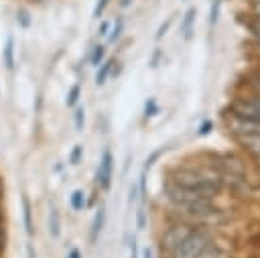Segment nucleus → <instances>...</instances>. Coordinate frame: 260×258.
<instances>
[{"mask_svg":"<svg viewBox=\"0 0 260 258\" xmlns=\"http://www.w3.org/2000/svg\"><path fill=\"white\" fill-rule=\"evenodd\" d=\"M211 130H213V122H211V120H203V122L197 126V136H207Z\"/></svg>","mask_w":260,"mask_h":258,"instance_id":"obj_21","label":"nucleus"},{"mask_svg":"<svg viewBox=\"0 0 260 258\" xmlns=\"http://www.w3.org/2000/svg\"><path fill=\"white\" fill-rule=\"evenodd\" d=\"M156 114H158V104H156L154 98H150V100L144 104V118L148 120V118H152V116H156Z\"/></svg>","mask_w":260,"mask_h":258,"instance_id":"obj_18","label":"nucleus"},{"mask_svg":"<svg viewBox=\"0 0 260 258\" xmlns=\"http://www.w3.org/2000/svg\"><path fill=\"white\" fill-rule=\"evenodd\" d=\"M110 28H112V22H110V20H102V22H100V28H98V35H100V37H108Z\"/></svg>","mask_w":260,"mask_h":258,"instance_id":"obj_27","label":"nucleus"},{"mask_svg":"<svg viewBox=\"0 0 260 258\" xmlns=\"http://www.w3.org/2000/svg\"><path fill=\"white\" fill-rule=\"evenodd\" d=\"M250 8H252V16H260V0H252Z\"/></svg>","mask_w":260,"mask_h":258,"instance_id":"obj_29","label":"nucleus"},{"mask_svg":"<svg viewBox=\"0 0 260 258\" xmlns=\"http://www.w3.org/2000/svg\"><path fill=\"white\" fill-rule=\"evenodd\" d=\"M112 171H114V156L106 148L104 154H102V160L98 165V173H95V185L100 189H104V191L110 189V185H112Z\"/></svg>","mask_w":260,"mask_h":258,"instance_id":"obj_5","label":"nucleus"},{"mask_svg":"<svg viewBox=\"0 0 260 258\" xmlns=\"http://www.w3.org/2000/svg\"><path fill=\"white\" fill-rule=\"evenodd\" d=\"M22 217H24V230H26V234L32 236L35 234V228H32V211H30V201H28L26 195L22 197Z\"/></svg>","mask_w":260,"mask_h":258,"instance_id":"obj_11","label":"nucleus"},{"mask_svg":"<svg viewBox=\"0 0 260 258\" xmlns=\"http://www.w3.org/2000/svg\"><path fill=\"white\" fill-rule=\"evenodd\" d=\"M142 258H154V256H152V250H150L148 246L142 250Z\"/></svg>","mask_w":260,"mask_h":258,"instance_id":"obj_32","label":"nucleus"},{"mask_svg":"<svg viewBox=\"0 0 260 258\" xmlns=\"http://www.w3.org/2000/svg\"><path fill=\"white\" fill-rule=\"evenodd\" d=\"M215 238L213 230H207L203 225H195V230L171 252H167L162 258H197L201 250Z\"/></svg>","mask_w":260,"mask_h":258,"instance_id":"obj_2","label":"nucleus"},{"mask_svg":"<svg viewBox=\"0 0 260 258\" xmlns=\"http://www.w3.org/2000/svg\"><path fill=\"white\" fill-rule=\"evenodd\" d=\"M108 2H110V0H98V4H95V8H93V18H98V20L102 18V14H104Z\"/></svg>","mask_w":260,"mask_h":258,"instance_id":"obj_24","label":"nucleus"},{"mask_svg":"<svg viewBox=\"0 0 260 258\" xmlns=\"http://www.w3.org/2000/svg\"><path fill=\"white\" fill-rule=\"evenodd\" d=\"M69 205L73 211H83L85 205H87V199H85V191L83 189H75L69 197Z\"/></svg>","mask_w":260,"mask_h":258,"instance_id":"obj_10","label":"nucleus"},{"mask_svg":"<svg viewBox=\"0 0 260 258\" xmlns=\"http://www.w3.org/2000/svg\"><path fill=\"white\" fill-rule=\"evenodd\" d=\"M136 228L140 232L146 230V209L144 207H138V211H136Z\"/></svg>","mask_w":260,"mask_h":258,"instance_id":"obj_20","label":"nucleus"},{"mask_svg":"<svg viewBox=\"0 0 260 258\" xmlns=\"http://www.w3.org/2000/svg\"><path fill=\"white\" fill-rule=\"evenodd\" d=\"M67 258H81V252H79L77 248H71L69 254H67Z\"/></svg>","mask_w":260,"mask_h":258,"instance_id":"obj_31","label":"nucleus"},{"mask_svg":"<svg viewBox=\"0 0 260 258\" xmlns=\"http://www.w3.org/2000/svg\"><path fill=\"white\" fill-rule=\"evenodd\" d=\"M193 230H195V223L167 215V223L162 225V230L158 234V250H160V256H165L167 252H171L173 248H177Z\"/></svg>","mask_w":260,"mask_h":258,"instance_id":"obj_3","label":"nucleus"},{"mask_svg":"<svg viewBox=\"0 0 260 258\" xmlns=\"http://www.w3.org/2000/svg\"><path fill=\"white\" fill-rule=\"evenodd\" d=\"M171 22H173V16H169L160 26H158V30H156V39H162L165 35H167V30H169V26H171Z\"/></svg>","mask_w":260,"mask_h":258,"instance_id":"obj_26","label":"nucleus"},{"mask_svg":"<svg viewBox=\"0 0 260 258\" xmlns=\"http://www.w3.org/2000/svg\"><path fill=\"white\" fill-rule=\"evenodd\" d=\"M197 258H230V254H228V250L217 242V238H213V240L201 250V254H199Z\"/></svg>","mask_w":260,"mask_h":258,"instance_id":"obj_6","label":"nucleus"},{"mask_svg":"<svg viewBox=\"0 0 260 258\" xmlns=\"http://www.w3.org/2000/svg\"><path fill=\"white\" fill-rule=\"evenodd\" d=\"M2 221H4V213L0 211V225H2Z\"/></svg>","mask_w":260,"mask_h":258,"instance_id":"obj_34","label":"nucleus"},{"mask_svg":"<svg viewBox=\"0 0 260 258\" xmlns=\"http://www.w3.org/2000/svg\"><path fill=\"white\" fill-rule=\"evenodd\" d=\"M79 98H81V87H79V83H75V85H71V89L67 91L65 104H67V106H75V104L79 102Z\"/></svg>","mask_w":260,"mask_h":258,"instance_id":"obj_16","label":"nucleus"},{"mask_svg":"<svg viewBox=\"0 0 260 258\" xmlns=\"http://www.w3.org/2000/svg\"><path fill=\"white\" fill-rule=\"evenodd\" d=\"M165 150H167V148H158V150H154V152H152V154H150V156L146 158V163H144V167H142V169L150 171V169H152V165L156 163V158H158V156H160V154H162Z\"/></svg>","mask_w":260,"mask_h":258,"instance_id":"obj_23","label":"nucleus"},{"mask_svg":"<svg viewBox=\"0 0 260 258\" xmlns=\"http://www.w3.org/2000/svg\"><path fill=\"white\" fill-rule=\"evenodd\" d=\"M138 199H140L138 183H132V185H130V189H128V201H130V203H134V201H138Z\"/></svg>","mask_w":260,"mask_h":258,"instance_id":"obj_25","label":"nucleus"},{"mask_svg":"<svg viewBox=\"0 0 260 258\" xmlns=\"http://www.w3.org/2000/svg\"><path fill=\"white\" fill-rule=\"evenodd\" d=\"M81 156H83V146H81V144H77V146L71 150V154H69V163H71V165H79Z\"/></svg>","mask_w":260,"mask_h":258,"instance_id":"obj_22","label":"nucleus"},{"mask_svg":"<svg viewBox=\"0 0 260 258\" xmlns=\"http://www.w3.org/2000/svg\"><path fill=\"white\" fill-rule=\"evenodd\" d=\"M130 2H132V0H120V6L126 8V6H130Z\"/></svg>","mask_w":260,"mask_h":258,"instance_id":"obj_33","label":"nucleus"},{"mask_svg":"<svg viewBox=\"0 0 260 258\" xmlns=\"http://www.w3.org/2000/svg\"><path fill=\"white\" fill-rule=\"evenodd\" d=\"M167 179L189 189V191H195L203 197H209V199H217L223 193V185L219 181V175L215 173L213 167H209L203 160H199L195 165L181 163L167 173Z\"/></svg>","mask_w":260,"mask_h":258,"instance_id":"obj_1","label":"nucleus"},{"mask_svg":"<svg viewBox=\"0 0 260 258\" xmlns=\"http://www.w3.org/2000/svg\"><path fill=\"white\" fill-rule=\"evenodd\" d=\"M130 258H138V242H136V236H132V240H130Z\"/></svg>","mask_w":260,"mask_h":258,"instance_id":"obj_28","label":"nucleus"},{"mask_svg":"<svg viewBox=\"0 0 260 258\" xmlns=\"http://www.w3.org/2000/svg\"><path fill=\"white\" fill-rule=\"evenodd\" d=\"M219 10H221V0H213V4H211V12H209V24H217V20H219Z\"/></svg>","mask_w":260,"mask_h":258,"instance_id":"obj_19","label":"nucleus"},{"mask_svg":"<svg viewBox=\"0 0 260 258\" xmlns=\"http://www.w3.org/2000/svg\"><path fill=\"white\" fill-rule=\"evenodd\" d=\"M4 61H6V67H8V69H14V41H12V39L6 41V47H4Z\"/></svg>","mask_w":260,"mask_h":258,"instance_id":"obj_15","label":"nucleus"},{"mask_svg":"<svg viewBox=\"0 0 260 258\" xmlns=\"http://www.w3.org/2000/svg\"><path fill=\"white\" fill-rule=\"evenodd\" d=\"M234 142L240 146L242 152H246V156L250 158V163L256 169H260V134L238 136V138H234Z\"/></svg>","mask_w":260,"mask_h":258,"instance_id":"obj_4","label":"nucleus"},{"mask_svg":"<svg viewBox=\"0 0 260 258\" xmlns=\"http://www.w3.org/2000/svg\"><path fill=\"white\" fill-rule=\"evenodd\" d=\"M104 221H106V209L100 205L98 211H95V215H93V221H91V232H89L91 242H98V238H100V234L104 230Z\"/></svg>","mask_w":260,"mask_h":258,"instance_id":"obj_8","label":"nucleus"},{"mask_svg":"<svg viewBox=\"0 0 260 258\" xmlns=\"http://www.w3.org/2000/svg\"><path fill=\"white\" fill-rule=\"evenodd\" d=\"M73 122H75V128L77 130H83V124H85V108L83 106H77L75 112H73Z\"/></svg>","mask_w":260,"mask_h":258,"instance_id":"obj_17","label":"nucleus"},{"mask_svg":"<svg viewBox=\"0 0 260 258\" xmlns=\"http://www.w3.org/2000/svg\"><path fill=\"white\" fill-rule=\"evenodd\" d=\"M4 248H6V234H4V230L0 225V254L4 252Z\"/></svg>","mask_w":260,"mask_h":258,"instance_id":"obj_30","label":"nucleus"},{"mask_svg":"<svg viewBox=\"0 0 260 258\" xmlns=\"http://www.w3.org/2000/svg\"><path fill=\"white\" fill-rule=\"evenodd\" d=\"M49 234L53 238H59V234H61V215H59L57 207H51V211H49Z\"/></svg>","mask_w":260,"mask_h":258,"instance_id":"obj_12","label":"nucleus"},{"mask_svg":"<svg viewBox=\"0 0 260 258\" xmlns=\"http://www.w3.org/2000/svg\"><path fill=\"white\" fill-rule=\"evenodd\" d=\"M0 197H2V183H0Z\"/></svg>","mask_w":260,"mask_h":258,"instance_id":"obj_35","label":"nucleus"},{"mask_svg":"<svg viewBox=\"0 0 260 258\" xmlns=\"http://www.w3.org/2000/svg\"><path fill=\"white\" fill-rule=\"evenodd\" d=\"M114 65H116L114 59H108V61H104V63L100 65V69H98V73H95V83H98V85H104V83L108 81V77H110Z\"/></svg>","mask_w":260,"mask_h":258,"instance_id":"obj_9","label":"nucleus"},{"mask_svg":"<svg viewBox=\"0 0 260 258\" xmlns=\"http://www.w3.org/2000/svg\"><path fill=\"white\" fill-rule=\"evenodd\" d=\"M122 30H124V20L118 16V18L112 22V28H110V33H108V41H110V43H116V41L122 37Z\"/></svg>","mask_w":260,"mask_h":258,"instance_id":"obj_13","label":"nucleus"},{"mask_svg":"<svg viewBox=\"0 0 260 258\" xmlns=\"http://www.w3.org/2000/svg\"><path fill=\"white\" fill-rule=\"evenodd\" d=\"M195 18H197V10L195 8H187L185 14H183V22H181V35H183V39H191Z\"/></svg>","mask_w":260,"mask_h":258,"instance_id":"obj_7","label":"nucleus"},{"mask_svg":"<svg viewBox=\"0 0 260 258\" xmlns=\"http://www.w3.org/2000/svg\"><path fill=\"white\" fill-rule=\"evenodd\" d=\"M104 57H106V47H104V45H95V47L91 49L89 63H91L93 67H100V65L104 63Z\"/></svg>","mask_w":260,"mask_h":258,"instance_id":"obj_14","label":"nucleus"}]
</instances>
